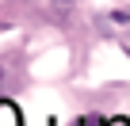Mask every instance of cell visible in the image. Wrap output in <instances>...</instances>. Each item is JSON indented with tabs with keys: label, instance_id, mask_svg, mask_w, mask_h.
I'll return each instance as SVG.
<instances>
[{
	"label": "cell",
	"instance_id": "1",
	"mask_svg": "<svg viewBox=\"0 0 130 126\" xmlns=\"http://www.w3.org/2000/svg\"><path fill=\"white\" fill-rule=\"evenodd\" d=\"M0 126H23V115L12 99H0Z\"/></svg>",
	"mask_w": 130,
	"mask_h": 126
},
{
	"label": "cell",
	"instance_id": "3",
	"mask_svg": "<svg viewBox=\"0 0 130 126\" xmlns=\"http://www.w3.org/2000/svg\"><path fill=\"white\" fill-rule=\"evenodd\" d=\"M77 126H84V122H77Z\"/></svg>",
	"mask_w": 130,
	"mask_h": 126
},
{
	"label": "cell",
	"instance_id": "2",
	"mask_svg": "<svg viewBox=\"0 0 130 126\" xmlns=\"http://www.w3.org/2000/svg\"><path fill=\"white\" fill-rule=\"evenodd\" d=\"M111 126H126V122H119V118H115V122H111Z\"/></svg>",
	"mask_w": 130,
	"mask_h": 126
}]
</instances>
